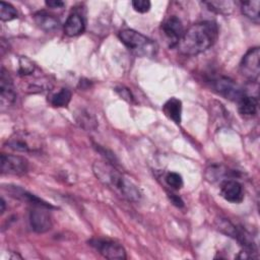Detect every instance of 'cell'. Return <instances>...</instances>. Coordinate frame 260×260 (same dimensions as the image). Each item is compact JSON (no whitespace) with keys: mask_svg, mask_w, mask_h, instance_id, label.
<instances>
[{"mask_svg":"<svg viewBox=\"0 0 260 260\" xmlns=\"http://www.w3.org/2000/svg\"><path fill=\"white\" fill-rule=\"evenodd\" d=\"M217 37L218 27L215 22L200 21L184 31L177 48L179 53L184 56H196L213 46Z\"/></svg>","mask_w":260,"mask_h":260,"instance_id":"obj_1","label":"cell"},{"mask_svg":"<svg viewBox=\"0 0 260 260\" xmlns=\"http://www.w3.org/2000/svg\"><path fill=\"white\" fill-rule=\"evenodd\" d=\"M95 177L119 196L129 201H138L141 197L139 189L112 164L96 161L92 166Z\"/></svg>","mask_w":260,"mask_h":260,"instance_id":"obj_2","label":"cell"},{"mask_svg":"<svg viewBox=\"0 0 260 260\" xmlns=\"http://www.w3.org/2000/svg\"><path fill=\"white\" fill-rule=\"evenodd\" d=\"M120 41L135 56L140 58H152L157 53L156 43L148 37L131 28L122 29L118 35Z\"/></svg>","mask_w":260,"mask_h":260,"instance_id":"obj_3","label":"cell"},{"mask_svg":"<svg viewBox=\"0 0 260 260\" xmlns=\"http://www.w3.org/2000/svg\"><path fill=\"white\" fill-rule=\"evenodd\" d=\"M88 244L94 248L103 257L107 259H118L124 260L127 258L126 251L123 246L115 241L109 239H102V238H94L88 241Z\"/></svg>","mask_w":260,"mask_h":260,"instance_id":"obj_4","label":"cell"},{"mask_svg":"<svg viewBox=\"0 0 260 260\" xmlns=\"http://www.w3.org/2000/svg\"><path fill=\"white\" fill-rule=\"evenodd\" d=\"M260 49L254 47L248 50V52L242 58L240 63V73L250 81H257L260 74Z\"/></svg>","mask_w":260,"mask_h":260,"instance_id":"obj_5","label":"cell"},{"mask_svg":"<svg viewBox=\"0 0 260 260\" xmlns=\"http://www.w3.org/2000/svg\"><path fill=\"white\" fill-rule=\"evenodd\" d=\"M7 146L19 152H35L41 148L39 139L28 132H17L7 140Z\"/></svg>","mask_w":260,"mask_h":260,"instance_id":"obj_6","label":"cell"},{"mask_svg":"<svg viewBox=\"0 0 260 260\" xmlns=\"http://www.w3.org/2000/svg\"><path fill=\"white\" fill-rule=\"evenodd\" d=\"M49 207L41 205H32L29 211V224L34 232L44 234L52 228V217Z\"/></svg>","mask_w":260,"mask_h":260,"instance_id":"obj_7","label":"cell"},{"mask_svg":"<svg viewBox=\"0 0 260 260\" xmlns=\"http://www.w3.org/2000/svg\"><path fill=\"white\" fill-rule=\"evenodd\" d=\"M1 173L8 175H24L28 171V161L20 155L2 153L0 157Z\"/></svg>","mask_w":260,"mask_h":260,"instance_id":"obj_8","label":"cell"},{"mask_svg":"<svg viewBox=\"0 0 260 260\" xmlns=\"http://www.w3.org/2000/svg\"><path fill=\"white\" fill-rule=\"evenodd\" d=\"M162 34L171 48L177 47L178 43L180 42L183 34H184V26L182 21L176 15L169 16L161 24Z\"/></svg>","mask_w":260,"mask_h":260,"instance_id":"obj_9","label":"cell"},{"mask_svg":"<svg viewBox=\"0 0 260 260\" xmlns=\"http://www.w3.org/2000/svg\"><path fill=\"white\" fill-rule=\"evenodd\" d=\"M214 88L216 91L231 101H239L245 93L242 88L228 77H218L214 80Z\"/></svg>","mask_w":260,"mask_h":260,"instance_id":"obj_10","label":"cell"},{"mask_svg":"<svg viewBox=\"0 0 260 260\" xmlns=\"http://www.w3.org/2000/svg\"><path fill=\"white\" fill-rule=\"evenodd\" d=\"M220 194L229 202L240 203L244 199V192L242 185L232 179H224L220 183Z\"/></svg>","mask_w":260,"mask_h":260,"instance_id":"obj_11","label":"cell"},{"mask_svg":"<svg viewBox=\"0 0 260 260\" xmlns=\"http://www.w3.org/2000/svg\"><path fill=\"white\" fill-rule=\"evenodd\" d=\"M0 98L1 104L4 105H11L14 103L16 98V92L14 90L13 81L8 74V72L2 67L1 68V75H0Z\"/></svg>","mask_w":260,"mask_h":260,"instance_id":"obj_12","label":"cell"},{"mask_svg":"<svg viewBox=\"0 0 260 260\" xmlns=\"http://www.w3.org/2000/svg\"><path fill=\"white\" fill-rule=\"evenodd\" d=\"M84 29H85L84 19L80 14L76 12L71 13L67 17L64 23V32L69 37L79 36L84 31Z\"/></svg>","mask_w":260,"mask_h":260,"instance_id":"obj_13","label":"cell"},{"mask_svg":"<svg viewBox=\"0 0 260 260\" xmlns=\"http://www.w3.org/2000/svg\"><path fill=\"white\" fill-rule=\"evenodd\" d=\"M239 113L246 118H250L255 116L257 113V108H258V100L257 98L253 95H247L244 94L239 101Z\"/></svg>","mask_w":260,"mask_h":260,"instance_id":"obj_14","label":"cell"},{"mask_svg":"<svg viewBox=\"0 0 260 260\" xmlns=\"http://www.w3.org/2000/svg\"><path fill=\"white\" fill-rule=\"evenodd\" d=\"M162 111L165 115L174 121L176 124L181 123L182 116V102L176 98H171L162 106Z\"/></svg>","mask_w":260,"mask_h":260,"instance_id":"obj_15","label":"cell"},{"mask_svg":"<svg viewBox=\"0 0 260 260\" xmlns=\"http://www.w3.org/2000/svg\"><path fill=\"white\" fill-rule=\"evenodd\" d=\"M34 19H35V22L37 23V25L46 31L55 30L60 25L59 20L54 15L49 14L45 11L37 12L34 15Z\"/></svg>","mask_w":260,"mask_h":260,"instance_id":"obj_16","label":"cell"},{"mask_svg":"<svg viewBox=\"0 0 260 260\" xmlns=\"http://www.w3.org/2000/svg\"><path fill=\"white\" fill-rule=\"evenodd\" d=\"M75 121L79 127L84 130L90 131L94 130L98 127V120L93 114L88 112L87 110H80L75 114Z\"/></svg>","mask_w":260,"mask_h":260,"instance_id":"obj_17","label":"cell"},{"mask_svg":"<svg viewBox=\"0 0 260 260\" xmlns=\"http://www.w3.org/2000/svg\"><path fill=\"white\" fill-rule=\"evenodd\" d=\"M259 7H260V2L258 0L241 2V10L243 14L256 23H258L260 20Z\"/></svg>","mask_w":260,"mask_h":260,"instance_id":"obj_18","label":"cell"},{"mask_svg":"<svg viewBox=\"0 0 260 260\" xmlns=\"http://www.w3.org/2000/svg\"><path fill=\"white\" fill-rule=\"evenodd\" d=\"M72 93L68 88H61L57 92L53 93L50 98V103L53 107L64 108L67 107L71 101Z\"/></svg>","mask_w":260,"mask_h":260,"instance_id":"obj_19","label":"cell"},{"mask_svg":"<svg viewBox=\"0 0 260 260\" xmlns=\"http://www.w3.org/2000/svg\"><path fill=\"white\" fill-rule=\"evenodd\" d=\"M204 4L212 11L217 13L226 14L232 12L234 8V2L233 1H206Z\"/></svg>","mask_w":260,"mask_h":260,"instance_id":"obj_20","label":"cell"},{"mask_svg":"<svg viewBox=\"0 0 260 260\" xmlns=\"http://www.w3.org/2000/svg\"><path fill=\"white\" fill-rule=\"evenodd\" d=\"M18 17L16 9L9 3L2 1L0 3V19L3 21H10Z\"/></svg>","mask_w":260,"mask_h":260,"instance_id":"obj_21","label":"cell"},{"mask_svg":"<svg viewBox=\"0 0 260 260\" xmlns=\"http://www.w3.org/2000/svg\"><path fill=\"white\" fill-rule=\"evenodd\" d=\"M165 180H166L167 184L175 190H179L183 187V179H182L181 175L176 172H169L166 175Z\"/></svg>","mask_w":260,"mask_h":260,"instance_id":"obj_22","label":"cell"},{"mask_svg":"<svg viewBox=\"0 0 260 260\" xmlns=\"http://www.w3.org/2000/svg\"><path fill=\"white\" fill-rule=\"evenodd\" d=\"M132 7L134 8L135 11L139 12V13H145L147 11H149L151 3L148 0H133L131 2Z\"/></svg>","mask_w":260,"mask_h":260,"instance_id":"obj_23","label":"cell"},{"mask_svg":"<svg viewBox=\"0 0 260 260\" xmlns=\"http://www.w3.org/2000/svg\"><path fill=\"white\" fill-rule=\"evenodd\" d=\"M19 72L20 74L22 75H27V74H30L34 69H35V66L34 64L28 60L26 59L25 57H22L19 61Z\"/></svg>","mask_w":260,"mask_h":260,"instance_id":"obj_24","label":"cell"},{"mask_svg":"<svg viewBox=\"0 0 260 260\" xmlns=\"http://www.w3.org/2000/svg\"><path fill=\"white\" fill-rule=\"evenodd\" d=\"M46 5L51 8H61L64 6V2L60 0H49L46 1Z\"/></svg>","mask_w":260,"mask_h":260,"instance_id":"obj_25","label":"cell"},{"mask_svg":"<svg viewBox=\"0 0 260 260\" xmlns=\"http://www.w3.org/2000/svg\"><path fill=\"white\" fill-rule=\"evenodd\" d=\"M170 200H171V202H172L174 205H176L177 207H183V206H184L183 200H182L179 196H177V195H175V194H171Z\"/></svg>","mask_w":260,"mask_h":260,"instance_id":"obj_26","label":"cell"},{"mask_svg":"<svg viewBox=\"0 0 260 260\" xmlns=\"http://www.w3.org/2000/svg\"><path fill=\"white\" fill-rule=\"evenodd\" d=\"M0 205H1V209H0V211H1V214H3V213H4V211H5V201H4V199H3V198H1Z\"/></svg>","mask_w":260,"mask_h":260,"instance_id":"obj_27","label":"cell"}]
</instances>
